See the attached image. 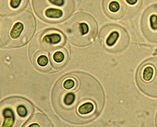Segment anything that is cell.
I'll use <instances>...</instances> for the list:
<instances>
[{
    "label": "cell",
    "mask_w": 157,
    "mask_h": 127,
    "mask_svg": "<svg viewBox=\"0 0 157 127\" xmlns=\"http://www.w3.org/2000/svg\"><path fill=\"white\" fill-rule=\"evenodd\" d=\"M63 30L71 43L84 47L94 42L98 33V25L91 15L78 13L64 23Z\"/></svg>",
    "instance_id": "obj_4"
},
{
    "label": "cell",
    "mask_w": 157,
    "mask_h": 127,
    "mask_svg": "<svg viewBox=\"0 0 157 127\" xmlns=\"http://www.w3.org/2000/svg\"><path fill=\"white\" fill-rule=\"evenodd\" d=\"M56 112L64 120L83 124L91 121L101 112L105 96L99 82L81 72L69 73L59 79L52 91Z\"/></svg>",
    "instance_id": "obj_1"
},
{
    "label": "cell",
    "mask_w": 157,
    "mask_h": 127,
    "mask_svg": "<svg viewBox=\"0 0 157 127\" xmlns=\"http://www.w3.org/2000/svg\"><path fill=\"white\" fill-rule=\"evenodd\" d=\"M36 28L33 15L28 10H20L0 18L1 47H19L32 38Z\"/></svg>",
    "instance_id": "obj_3"
},
{
    "label": "cell",
    "mask_w": 157,
    "mask_h": 127,
    "mask_svg": "<svg viewBox=\"0 0 157 127\" xmlns=\"http://www.w3.org/2000/svg\"><path fill=\"white\" fill-rule=\"evenodd\" d=\"M140 25L144 37L150 42L157 44V4L151 5L145 10Z\"/></svg>",
    "instance_id": "obj_9"
},
{
    "label": "cell",
    "mask_w": 157,
    "mask_h": 127,
    "mask_svg": "<svg viewBox=\"0 0 157 127\" xmlns=\"http://www.w3.org/2000/svg\"><path fill=\"white\" fill-rule=\"evenodd\" d=\"M31 60L37 69L48 71L61 68L67 62L69 48L63 35L55 29L39 33L29 48Z\"/></svg>",
    "instance_id": "obj_2"
},
{
    "label": "cell",
    "mask_w": 157,
    "mask_h": 127,
    "mask_svg": "<svg viewBox=\"0 0 157 127\" xmlns=\"http://www.w3.org/2000/svg\"><path fill=\"white\" fill-rule=\"evenodd\" d=\"M155 123H156V126H157V114L156 115V119H155Z\"/></svg>",
    "instance_id": "obj_13"
},
{
    "label": "cell",
    "mask_w": 157,
    "mask_h": 127,
    "mask_svg": "<svg viewBox=\"0 0 157 127\" xmlns=\"http://www.w3.org/2000/svg\"><path fill=\"white\" fill-rule=\"evenodd\" d=\"M0 47H1V42H0Z\"/></svg>",
    "instance_id": "obj_14"
},
{
    "label": "cell",
    "mask_w": 157,
    "mask_h": 127,
    "mask_svg": "<svg viewBox=\"0 0 157 127\" xmlns=\"http://www.w3.org/2000/svg\"><path fill=\"white\" fill-rule=\"evenodd\" d=\"M28 0H0V16H7L21 10Z\"/></svg>",
    "instance_id": "obj_11"
},
{
    "label": "cell",
    "mask_w": 157,
    "mask_h": 127,
    "mask_svg": "<svg viewBox=\"0 0 157 127\" xmlns=\"http://www.w3.org/2000/svg\"><path fill=\"white\" fill-rule=\"evenodd\" d=\"M136 81L144 94L157 98V57L148 58L140 64L136 72Z\"/></svg>",
    "instance_id": "obj_8"
},
{
    "label": "cell",
    "mask_w": 157,
    "mask_h": 127,
    "mask_svg": "<svg viewBox=\"0 0 157 127\" xmlns=\"http://www.w3.org/2000/svg\"><path fill=\"white\" fill-rule=\"evenodd\" d=\"M102 8L105 15L113 20L122 18L126 12L124 0H102Z\"/></svg>",
    "instance_id": "obj_10"
},
{
    "label": "cell",
    "mask_w": 157,
    "mask_h": 127,
    "mask_svg": "<svg viewBox=\"0 0 157 127\" xmlns=\"http://www.w3.org/2000/svg\"><path fill=\"white\" fill-rule=\"evenodd\" d=\"M126 1L129 5H134L137 3V0H126Z\"/></svg>",
    "instance_id": "obj_12"
},
{
    "label": "cell",
    "mask_w": 157,
    "mask_h": 127,
    "mask_svg": "<svg viewBox=\"0 0 157 127\" xmlns=\"http://www.w3.org/2000/svg\"><path fill=\"white\" fill-rule=\"evenodd\" d=\"M32 104L27 99L12 97L0 103V127L23 126L33 112Z\"/></svg>",
    "instance_id": "obj_5"
},
{
    "label": "cell",
    "mask_w": 157,
    "mask_h": 127,
    "mask_svg": "<svg viewBox=\"0 0 157 127\" xmlns=\"http://www.w3.org/2000/svg\"><path fill=\"white\" fill-rule=\"evenodd\" d=\"M100 43L109 52L117 53L124 51L129 45V36L122 26L108 24L103 26L99 36Z\"/></svg>",
    "instance_id": "obj_7"
},
{
    "label": "cell",
    "mask_w": 157,
    "mask_h": 127,
    "mask_svg": "<svg viewBox=\"0 0 157 127\" xmlns=\"http://www.w3.org/2000/svg\"><path fill=\"white\" fill-rule=\"evenodd\" d=\"M34 10L44 21L55 23L69 16L75 8L72 0H32Z\"/></svg>",
    "instance_id": "obj_6"
}]
</instances>
